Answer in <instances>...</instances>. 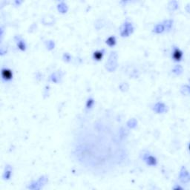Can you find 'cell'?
Segmentation results:
<instances>
[{"label": "cell", "mask_w": 190, "mask_h": 190, "mask_svg": "<svg viewBox=\"0 0 190 190\" xmlns=\"http://www.w3.org/2000/svg\"><path fill=\"white\" fill-rule=\"evenodd\" d=\"M106 43L110 46L114 45H115V43H116L115 38H114V36H111V37H109V39H107Z\"/></svg>", "instance_id": "4"}, {"label": "cell", "mask_w": 190, "mask_h": 190, "mask_svg": "<svg viewBox=\"0 0 190 190\" xmlns=\"http://www.w3.org/2000/svg\"><path fill=\"white\" fill-rule=\"evenodd\" d=\"M104 55V51H97L94 53L93 54V58L94 60H97V61H100L103 59Z\"/></svg>", "instance_id": "3"}, {"label": "cell", "mask_w": 190, "mask_h": 190, "mask_svg": "<svg viewBox=\"0 0 190 190\" xmlns=\"http://www.w3.org/2000/svg\"><path fill=\"white\" fill-rule=\"evenodd\" d=\"M171 57L172 59L176 62H179L181 60L182 57H183V53L178 48H175L172 51V54H171Z\"/></svg>", "instance_id": "2"}, {"label": "cell", "mask_w": 190, "mask_h": 190, "mask_svg": "<svg viewBox=\"0 0 190 190\" xmlns=\"http://www.w3.org/2000/svg\"><path fill=\"white\" fill-rule=\"evenodd\" d=\"M13 72L9 68H3L2 70V76L5 81H10L13 79Z\"/></svg>", "instance_id": "1"}]
</instances>
